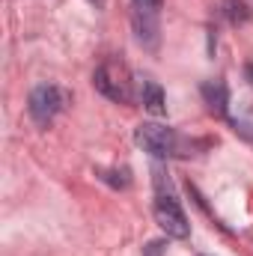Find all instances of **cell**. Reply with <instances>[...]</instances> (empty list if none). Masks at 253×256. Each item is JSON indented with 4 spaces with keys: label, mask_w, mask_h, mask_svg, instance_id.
<instances>
[{
    "label": "cell",
    "mask_w": 253,
    "mask_h": 256,
    "mask_svg": "<svg viewBox=\"0 0 253 256\" xmlns=\"http://www.w3.org/2000/svg\"><path fill=\"white\" fill-rule=\"evenodd\" d=\"M68 104H72V92L57 84H39V86H33V92L27 98V110L36 126H51Z\"/></svg>",
    "instance_id": "6da1fadb"
},
{
    "label": "cell",
    "mask_w": 253,
    "mask_h": 256,
    "mask_svg": "<svg viewBox=\"0 0 253 256\" xmlns=\"http://www.w3.org/2000/svg\"><path fill=\"white\" fill-rule=\"evenodd\" d=\"M92 84H96V90H98L104 98H110V102H116V104H128V102L134 98L131 72H128V66L120 63V60H104V63L96 68Z\"/></svg>",
    "instance_id": "7a4b0ae2"
},
{
    "label": "cell",
    "mask_w": 253,
    "mask_h": 256,
    "mask_svg": "<svg viewBox=\"0 0 253 256\" xmlns=\"http://www.w3.org/2000/svg\"><path fill=\"white\" fill-rule=\"evenodd\" d=\"M134 140H137V143L143 146V152H149L152 158L182 155V152H179V146H182L179 134L167 126H158V122H143V126H137Z\"/></svg>",
    "instance_id": "3957f363"
},
{
    "label": "cell",
    "mask_w": 253,
    "mask_h": 256,
    "mask_svg": "<svg viewBox=\"0 0 253 256\" xmlns=\"http://www.w3.org/2000/svg\"><path fill=\"white\" fill-rule=\"evenodd\" d=\"M152 212H155V224L170 238H188L190 236V224H188V218H185V212H182V206H179V200L173 194H158Z\"/></svg>",
    "instance_id": "277c9868"
},
{
    "label": "cell",
    "mask_w": 253,
    "mask_h": 256,
    "mask_svg": "<svg viewBox=\"0 0 253 256\" xmlns=\"http://www.w3.org/2000/svg\"><path fill=\"white\" fill-rule=\"evenodd\" d=\"M131 24H134V33H137L140 45L158 48V12H155V9H137V6H134Z\"/></svg>",
    "instance_id": "5b68a950"
},
{
    "label": "cell",
    "mask_w": 253,
    "mask_h": 256,
    "mask_svg": "<svg viewBox=\"0 0 253 256\" xmlns=\"http://www.w3.org/2000/svg\"><path fill=\"white\" fill-rule=\"evenodd\" d=\"M202 102L208 104V110L214 116H226V104H230V90L224 80H206L202 84Z\"/></svg>",
    "instance_id": "8992f818"
},
{
    "label": "cell",
    "mask_w": 253,
    "mask_h": 256,
    "mask_svg": "<svg viewBox=\"0 0 253 256\" xmlns=\"http://www.w3.org/2000/svg\"><path fill=\"white\" fill-rule=\"evenodd\" d=\"M137 96H140V104H143L149 114H155V116L167 114V96H164L161 84H155V80H143L140 90H137Z\"/></svg>",
    "instance_id": "52a82bcc"
},
{
    "label": "cell",
    "mask_w": 253,
    "mask_h": 256,
    "mask_svg": "<svg viewBox=\"0 0 253 256\" xmlns=\"http://www.w3.org/2000/svg\"><path fill=\"white\" fill-rule=\"evenodd\" d=\"M224 15H226L230 24L242 27V24H248L253 18V9L248 3H242V0H224Z\"/></svg>",
    "instance_id": "ba28073f"
},
{
    "label": "cell",
    "mask_w": 253,
    "mask_h": 256,
    "mask_svg": "<svg viewBox=\"0 0 253 256\" xmlns=\"http://www.w3.org/2000/svg\"><path fill=\"white\" fill-rule=\"evenodd\" d=\"M108 185H114V188H128L131 185V179H128V170H102L98 173Z\"/></svg>",
    "instance_id": "9c48e42d"
},
{
    "label": "cell",
    "mask_w": 253,
    "mask_h": 256,
    "mask_svg": "<svg viewBox=\"0 0 253 256\" xmlns=\"http://www.w3.org/2000/svg\"><path fill=\"white\" fill-rule=\"evenodd\" d=\"M161 3H164V0H134L137 9H155V12L161 9Z\"/></svg>",
    "instance_id": "30bf717a"
},
{
    "label": "cell",
    "mask_w": 253,
    "mask_h": 256,
    "mask_svg": "<svg viewBox=\"0 0 253 256\" xmlns=\"http://www.w3.org/2000/svg\"><path fill=\"white\" fill-rule=\"evenodd\" d=\"M244 78L250 80V86H253V63H248V66H244Z\"/></svg>",
    "instance_id": "8fae6325"
}]
</instances>
